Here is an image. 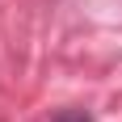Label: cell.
Returning a JSON list of instances; mask_svg holds the SVG:
<instances>
[{
    "label": "cell",
    "instance_id": "cell-1",
    "mask_svg": "<svg viewBox=\"0 0 122 122\" xmlns=\"http://www.w3.org/2000/svg\"><path fill=\"white\" fill-rule=\"evenodd\" d=\"M51 122H93V114H84V110H59Z\"/></svg>",
    "mask_w": 122,
    "mask_h": 122
}]
</instances>
